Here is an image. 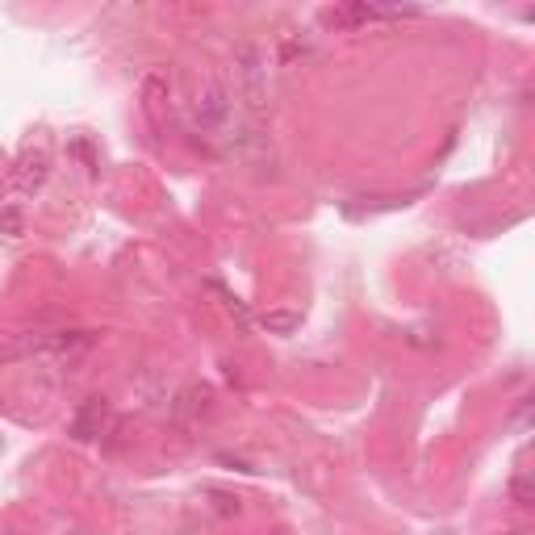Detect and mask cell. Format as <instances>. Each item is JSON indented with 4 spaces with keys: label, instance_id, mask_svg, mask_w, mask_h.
Listing matches in <instances>:
<instances>
[{
    "label": "cell",
    "instance_id": "cell-1",
    "mask_svg": "<svg viewBox=\"0 0 535 535\" xmlns=\"http://www.w3.org/2000/svg\"><path fill=\"white\" fill-rule=\"evenodd\" d=\"M235 76H239L243 105L260 118V113L268 109V67H264V51L255 42H243L235 51Z\"/></svg>",
    "mask_w": 535,
    "mask_h": 535
},
{
    "label": "cell",
    "instance_id": "cell-2",
    "mask_svg": "<svg viewBox=\"0 0 535 535\" xmlns=\"http://www.w3.org/2000/svg\"><path fill=\"white\" fill-rule=\"evenodd\" d=\"M230 113H235V101L222 80H205L193 97V122L205 130V134H222L230 126Z\"/></svg>",
    "mask_w": 535,
    "mask_h": 535
},
{
    "label": "cell",
    "instance_id": "cell-3",
    "mask_svg": "<svg viewBox=\"0 0 535 535\" xmlns=\"http://www.w3.org/2000/svg\"><path fill=\"white\" fill-rule=\"evenodd\" d=\"M398 17H418V9H385V5H343L322 13V26H368V21H398Z\"/></svg>",
    "mask_w": 535,
    "mask_h": 535
},
{
    "label": "cell",
    "instance_id": "cell-4",
    "mask_svg": "<svg viewBox=\"0 0 535 535\" xmlns=\"http://www.w3.org/2000/svg\"><path fill=\"white\" fill-rule=\"evenodd\" d=\"M46 176H51V155H46V147H30L13 168V184L21 193H38Z\"/></svg>",
    "mask_w": 535,
    "mask_h": 535
},
{
    "label": "cell",
    "instance_id": "cell-5",
    "mask_svg": "<svg viewBox=\"0 0 535 535\" xmlns=\"http://www.w3.org/2000/svg\"><path fill=\"white\" fill-rule=\"evenodd\" d=\"M109 423H113L109 402H105V398H92V402L72 418V435H76V439H97V435H105Z\"/></svg>",
    "mask_w": 535,
    "mask_h": 535
},
{
    "label": "cell",
    "instance_id": "cell-6",
    "mask_svg": "<svg viewBox=\"0 0 535 535\" xmlns=\"http://www.w3.org/2000/svg\"><path fill=\"white\" fill-rule=\"evenodd\" d=\"M209 402H214V389H209V385H189V389H180V398H176V406H172L176 423H189V418L205 414Z\"/></svg>",
    "mask_w": 535,
    "mask_h": 535
},
{
    "label": "cell",
    "instance_id": "cell-7",
    "mask_svg": "<svg viewBox=\"0 0 535 535\" xmlns=\"http://www.w3.org/2000/svg\"><path fill=\"white\" fill-rule=\"evenodd\" d=\"M164 97H168L164 80L151 76V80L143 84V101H147V113H151V122H155V126H164Z\"/></svg>",
    "mask_w": 535,
    "mask_h": 535
},
{
    "label": "cell",
    "instance_id": "cell-8",
    "mask_svg": "<svg viewBox=\"0 0 535 535\" xmlns=\"http://www.w3.org/2000/svg\"><path fill=\"white\" fill-rule=\"evenodd\" d=\"M297 322H301V318H297L293 310H264V314H260V327L272 331V335H293Z\"/></svg>",
    "mask_w": 535,
    "mask_h": 535
},
{
    "label": "cell",
    "instance_id": "cell-9",
    "mask_svg": "<svg viewBox=\"0 0 535 535\" xmlns=\"http://www.w3.org/2000/svg\"><path fill=\"white\" fill-rule=\"evenodd\" d=\"M0 235H9V239L26 235V214H21V205H5V209H0Z\"/></svg>",
    "mask_w": 535,
    "mask_h": 535
},
{
    "label": "cell",
    "instance_id": "cell-10",
    "mask_svg": "<svg viewBox=\"0 0 535 535\" xmlns=\"http://www.w3.org/2000/svg\"><path fill=\"white\" fill-rule=\"evenodd\" d=\"M510 498H515L519 506H531L535 494H531V477H527V473H519L515 481H510Z\"/></svg>",
    "mask_w": 535,
    "mask_h": 535
},
{
    "label": "cell",
    "instance_id": "cell-11",
    "mask_svg": "<svg viewBox=\"0 0 535 535\" xmlns=\"http://www.w3.org/2000/svg\"><path fill=\"white\" fill-rule=\"evenodd\" d=\"M0 535H17V531H13V527H5V531H0Z\"/></svg>",
    "mask_w": 535,
    "mask_h": 535
}]
</instances>
